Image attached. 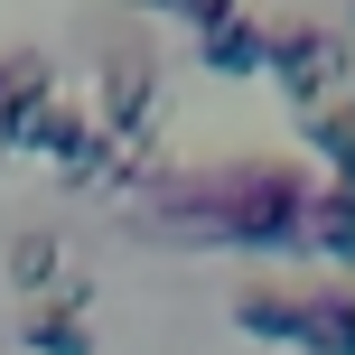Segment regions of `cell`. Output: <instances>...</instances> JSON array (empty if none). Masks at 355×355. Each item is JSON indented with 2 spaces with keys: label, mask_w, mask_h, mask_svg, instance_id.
<instances>
[{
  "label": "cell",
  "mask_w": 355,
  "mask_h": 355,
  "mask_svg": "<svg viewBox=\"0 0 355 355\" xmlns=\"http://www.w3.org/2000/svg\"><path fill=\"white\" fill-rule=\"evenodd\" d=\"M150 112H159V85H150V66L141 56H122V66L103 75V141H122V150H141V131H150Z\"/></svg>",
  "instance_id": "cell-4"
},
{
  "label": "cell",
  "mask_w": 355,
  "mask_h": 355,
  "mask_svg": "<svg viewBox=\"0 0 355 355\" xmlns=\"http://www.w3.org/2000/svg\"><path fill=\"white\" fill-rule=\"evenodd\" d=\"M85 309H94V281L75 271V281L56 290V300L37 309L28 327H19V337H28V355H94V327H85Z\"/></svg>",
  "instance_id": "cell-5"
},
{
  "label": "cell",
  "mask_w": 355,
  "mask_h": 355,
  "mask_svg": "<svg viewBox=\"0 0 355 355\" xmlns=\"http://www.w3.org/2000/svg\"><path fill=\"white\" fill-rule=\"evenodd\" d=\"M141 234H168V243H243V252H290L309 225V187L290 159H243L215 178H141Z\"/></svg>",
  "instance_id": "cell-1"
},
{
  "label": "cell",
  "mask_w": 355,
  "mask_h": 355,
  "mask_svg": "<svg viewBox=\"0 0 355 355\" xmlns=\"http://www.w3.org/2000/svg\"><path fill=\"white\" fill-rule=\"evenodd\" d=\"M300 355H355V281H337V290H309Z\"/></svg>",
  "instance_id": "cell-6"
},
{
  "label": "cell",
  "mask_w": 355,
  "mask_h": 355,
  "mask_svg": "<svg viewBox=\"0 0 355 355\" xmlns=\"http://www.w3.org/2000/svg\"><path fill=\"white\" fill-rule=\"evenodd\" d=\"M234 327H243V337H262V346H300V327H309V290L243 281V290H234Z\"/></svg>",
  "instance_id": "cell-3"
},
{
  "label": "cell",
  "mask_w": 355,
  "mask_h": 355,
  "mask_svg": "<svg viewBox=\"0 0 355 355\" xmlns=\"http://www.w3.org/2000/svg\"><path fill=\"white\" fill-rule=\"evenodd\" d=\"M196 56H206L215 75H262V56H271V28H262V19H243V10H234L225 28H206V37H196Z\"/></svg>",
  "instance_id": "cell-7"
},
{
  "label": "cell",
  "mask_w": 355,
  "mask_h": 355,
  "mask_svg": "<svg viewBox=\"0 0 355 355\" xmlns=\"http://www.w3.org/2000/svg\"><path fill=\"white\" fill-rule=\"evenodd\" d=\"M337 66H346V37L309 28V19H281V28H271V56H262V75H281V94H290L300 112H309V103H327Z\"/></svg>",
  "instance_id": "cell-2"
},
{
  "label": "cell",
  "mask_w": 355,
  "mask_h": 355,
  "mask_svg": "<svg viewBox=\"0 0 355 355\" xmlns=\"http://www.w3.org/2000/svg\"><path fill=\"white\" fill-rule=\"evenodd\" d=\"M66 252H56V234H19L10 243V290H66Z\"/></svg>",
  "instance_id": "cell-8"
}]
</instances>
